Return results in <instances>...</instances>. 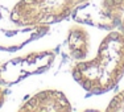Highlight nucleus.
I'll use <instances>...</instances> for the list:
<instances>
[{
    "instance_id": "7",
    "label": "nucleus",
    "mask_w": 124,
    "mask_h": 112,
    "mask_svg": "<svg viewBox=\"0 0 124 112\" xmlns=\"http://www.w3.org/2000/svg\"><path fill=\"white\" fill-rule=\"evenodd\" d=\"M108 112H124V90L111 99L110 104L107 105Z\"/></svg>"
},
{
    "instance_id": "9",
    "label": "nucleus",
    "mask_w": 124,
    "mask_h": 112,
    "mask_svg": "<svg viewBox=\"0 0 124 112\" xmlns=\"http://www.w3.org/2000/svg\"><path fill=\"white\" fill-rule=\"evenodd\" d=\"M117 28H119V30L122 32V33L124 34V17H123V20H122V22H120V25L117 26Z\"/></svg>"
},
{
    "instance_id": "4",
    "label": "nucleus",
    "mask_w": 124,
    "mask_h": 112,
    "mask_svg": "<svg viewBox=\"0 0 124 112\" xmlns=\"http://www.w3.org/2000/svg\"><path fill=\"white\" fill-rule=\"evenodd\" d=\"M53 52L33 53L0 66V84H12L28 75L42 73L53 62Z\"/></svg>"
},
{
    "instance_id": "6",
    "label": "nucleus",
    "mask_w": 124,
    "mask_h": 112,
    "mask_svg": "<svg viewBox=\"0 0 124 112\" xmlns=\"http://www.w3.org/2000/svg\"><path fill=\"white\" fill-rule=\"evenodd\" d=\"M67 49L70 57L77 61L86 60L90 52V34L82 26H73L67 36Z\"/></svg>"
},
{
    "instance_id": "3",
    "label": "nucleus",
    "mask_w": 124,
    "mask_h": 112,
    "mask_svg": "<svg viewBox=\"0 0 124 112\" xmlns=\"http://www.w3.org/2000/svg\"><path fill=\"white\" fill-rule=\"evenodd\" d=\"M124 17V0H102L100 5L85 3L83 7L75 9L74 19L107 30H114L120 25Z\"/></svg>"
},
{
    "instance_id": "5",
    "label": "nucleus",
    "mask_w": 124,
    "mask_h": 112,
    "mask_svg": "<svg viewBox=\"0 0 124 112\" xmlns=\"http://www.w3.org/2000/svg\"><path fill=\"white\" fill-rule=\"evenodd\" d=\"M71 110V103L58 90L40 91L19 108L21 112H70Z\"/></svg>"
},
{
    "instance_id": "1",
    "label": "nucleus",
    "mask_w": 124,
    "mask_h": 112,
    "mask_svg": "<svg viewBox=\"0 0 124 112\" xmlns=\"http://www.w3.org/2000/svg\"><path fill=\"white\" fill-rule=\"evenodd\" d=\"M71 75L85 91L93 95L115 88L124 76V34L120 30H111L102 40L95 57L77 62Z\"/></svg>"
},
{
    "instance_id": "8",
    "label": "nucleus",
    "mask_w": 124,
    "mask_h": 112,
    "mask_svg": "<svg viewBox=\"0 0 124 112\" xmlns=\"http://www.w3.org/2000/svg\"><path fill=\"white\" fill-rule=\"evenodd\" d=\"M5 98H7V91L0 86V108H1L3 104L5 103Z\"/></svg>"
},
{
    "instance_id": "2",
    "label": "nucleus",
    "mask_w": 124,
    "mask_h": 112,
    "mask_svg": "<svg viewBox=\"0 0 124 112\" xmlns=\"http://www.w3.org/2000/svg\"><path fill=\"white\" fill-rule=\"evenodd\" d=\"M90 0H20L9 19L19 26H37L60 22Z\"/></svg>"
}]
</instances>
